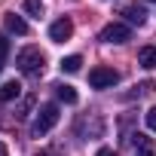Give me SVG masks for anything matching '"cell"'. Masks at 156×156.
<instances>
[{
    "label": "cell",
    "mask_w": 156,
    "mask_h": 156,
    "mask_svg": "<svg viewBox=\"0 0 156 156\" xmlns=\"http://www.w3.org/2000/svg\"><path fill=\"white\" fill-rule=\"evenodd\" d=\"M6 58H9V40L6 34H0V70L6 67Z\"/></svg>",
    "instance_id": "cell-14"
},
{
    "label": "cell",
    "mask_w": 156,
    "mask_h": 156,
    "mask_svg": "<svg viewBox=\"0 0 156 156\" xmlns=\"http://www.w3.org/2000/svg\"><path fill=\"white\" fill-rule=\"evenodd\" d=\"M135 156H156V153H153V147H138Z\"/></svg>",
    "instance_id": "cell-16"
},
{
    "label": "cell",
    "mask_w": 156,
    "mask_h": 156,
    "mask_svg": "<svg viewBox=\"0 0 156 156\" xmlns=\"http://www.w3.org/2000/svg\"><path fill=\"white\" fill-rule=\"evenodd\" d=\"M16 64H19V70H22L25 76H40V73H43L46 58H43V52H40L37 46H28V49H22V52H19Z\"/></svg>",
    "instance_id": "cell-1"
},
{
    "label": "cell",
    "mask_w": 156,
    "mask_h": 156,
    "mask_svg": "<svg viewBox=\"0 0 156 156\" xmlns=\"http://www.w3.org/2000/svg\"><path fill=\"white\" fill-rule=\"evenodd\" d=\"M40 156H49V153H40Z\"/></svg>",
    "instance_id": "cell-19"
},
{
    "label": "cell",
    "mask_w": 156,
    "mask_h": 156,
    "mask_svg": "<svg viewBox=\"0 0 156 156\" xmlns=\"http://www.w3.org/2000/svg\"><path fill=\"white\" fill-rule=\"evenodd\" d=\"M58 104H43L40 110H37V119H34V126H31V135L34 138H43L46 132H52V126L58 122Z\"/></svg>",
    "instance_id": "cell-2"
},
{
    "label": "cell",
    "mask_w": 156,
    "mask_h": 156,
    "mask_svg": "<svg viewBox=\"0 0 156 156\" xmlns=\"http://www.w3.org/2000/svg\"><path fill=\"white\" fill-rule=\"evenodd\" d=\"M31 107H34V95H28V98H22V101H19V107H16V116H19V119H25V116L31 113Z\"/></svg>",
    "instance_id": "cell-13"
},
{
    "label": "cell",
    "mask_w": 156,
    "mask_h": 156,
    "mask_svg": "<svg viewBox=\"0 0 156 156\" xmlns=\"http://www.w3.org/2000/svg\"><path fill=\"white\" fill-rule=\"evenodd\" d=\"M55 89H58V101H64V104H76V89H73V86L61 83V86H55Z\"/></svg>",
    "instance_id": "cell-9"
},
{
    "label": "cell",
    "mask_w": 156,
    "mask_h": 156,
    "mask_svg": "<svg viewBox=\"0 0 156 156\" xmlns=\"http://www.w3.org/2000/svg\"><path fill=\"white\" fill-rule=\"evenodd\" d=\"M70 37H73V22L70 19H55L49 25V40L52 43H67Z\"/></svg>",
    "instance_id": "cell-5"
},
{
    "label": "cell",
    "mask_w": 156,
    "mask_h": 156,
    "mask_svg": "<svg viewBox=\"0 0 156 156\" xmlns=\"http://www.w3.org/2000/svg\"><path fill=\"white\" fill-rule=\"evenodd\" d=\"M3 25H6L9 34H19V37L28 34V22H25L22 16H16V12H6V16H3Z\"/></svg>",
    "instance_id": "cell-6"
},
{
    "label": "cell",
    "mask_w": 156,
    "mask_h": 156,
    "mask_svg": "<svg viewBox=\"0 0 156 156\" xmlns=\"http://www.w3.org/2000/svg\"><path fill=\"white\" fill-rule=\"evenodd\" d=\"M22 9L28 12V16H34V19H40L46 9H43V0H22Z\"/></svg>",
    "instance_id": "cell-10"
},
{
    "label": "cell",
    "mask_w": 156,
    "mask_h": 156,
    "mask_svg": "<svg viewBox=\"0 0 156 156\" xmlns=\"http://www.w3.org/2000/svg\"><path fill=\"white\" fill-rule=\"evenodd\" d=\"M101 40L104 43H126V40H132V28L122 22H110V25H104Z\"/></svg>",
    "instance_id": "cell-4"
},
{
    "label": "cell",
    "mask_w": 156,
    "mask_h": 156,
    "mask_svg": "<svg viewBox=\"0 0 156 156\" xmlns=\"http://www.w3.org/2000/svg\"><path fill=\"white\" fill-rule=\"evenodd\" d=\"M147 129H150V132H156V107H150V110H147Z\"/></svg>",
    "instance_id": "cell-15"
},
{
    "label": "cell",
    "mask_w": 156,
    "mask_h": 156,
    "mask_svg": "<svg viewBox=\"0 0 156 156\" xmlns=\"http://www.w3.org/2000/svg\"><path fill=\"white\" fill-rule=\"evenodd\" d=\"M138 64H141V67H147V70H150V67H156V46H144V49L138 52Z\"/></svg>",
    "instance_id": "cell-8"
},
{
    "label": "cell",
    "mask_w": 156,
    "mask_h": 156,
    "mask_svg": "<svg viewBox=\"0 0 156 156\" xmlns=\"http://www.w3.org/2000/svg\"><path fill=\"white\" fill-rule=\"evenodd\" d=\"M119 83V73L113 67H92L89 70V86L92 89H113Z\"/></svg>",
    "instance_id": "cell-3"
},
{
    "label": "cell",
    "mask_w": 156,
    "mask_h": 156,
    "mask_svg": "<svg viewBox=\"0 0 156 156\" xmlns=\"http://www.w3.org/2000/svg\"><path fill=\"white\" fill-rule=\"evenodd\" d=\"M19 95H22V83L19 80H6L3 86H0V101H3V104L6 101H16Z\"/></svg>",
    "instance_id": "cell-7"
},
{
    "label": "cell",
    "mask_w": 156,
    "mask_h": 156,
    "mask_svg": "<svg viewBox=\"0 0 156 156\" xmlns=\"http://www.w3.org/2000/svg\"><path fill=\"white\" fill-rule=\"evenodd\" d=\"M0 156H6V144L3 141H0Z\"/></svg>",
    "instance_id": "cell-18"
},
{
    "label": "cell",
    "mask_w": 156,
    "mask_h": 156,
    "mask_svg": "<svg viewBox=\"0 0 156 156\" xmlns=\"http://www.w3.org/2000/svg\"><path fill=\"white\" fill-rule=\"evenodd\" d=\"M80 67H83V58H80V55H67V58H61V70H64V73H76Z\"/></svg>",
    "instance_id": "cell-11"
},
{
    "label": "cell",
    "mask_w": 156,
    "mask_h": 156,
    "mask_svg": "<svg viewBox=\"0 0 156 156\" xmlns=\"http://www.w3.org/2000/svg\"><path fill=\"white\" fill-rule=\"evenodd\" d=\"M95 156H116V153H113V150H110V147H101V150H98V153H95Z\"/></svg>",
    "instance_id": "cell-17"
},
{
    "label": "cell",
    "mask_w": 156,
    "mask_h": 156,
    "mask_svg": "<svg viewBox=\"0 0 156 156\" xmlns=\"http://www.w3.org/2000/svg\"><path fill=\"white\" fill-rule=\"evenodd\" d=\"M122 16H126L132 25H144V9H141V6H126Z\"/></svg>",
    "instance_id": "cell-12"
}]
</instances>
